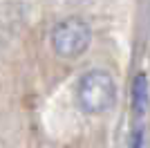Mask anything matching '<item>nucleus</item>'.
Wrapping results in <instances>:
<instances>
[{
  "label": "nucleus",
  "instance_id": "nucleus-1",
  "mask_svg": "<svg viewBox=\"0 0 150 148\" xmlns=\"http://www.w3.org/2000/svg\"><path fill=\"white\" fill-rule=\"evenodd\" d=\"M117 101V85L105 70H90L79 79L76 103L85 115H103Z\"/></svg>",
  "mask_w": 150,
  "mask_h": 148
},
{
  "label": "nucleus",
  "instance_id": "nucleus-2",
  "mask_svg": "<svg viewBox=\"0 0 150 148\" xmlns=\"http://www.w3.org/2000/svg\"><path fill=\"white\" fill-rule=\"evenodd\" d=\"M50 43L56 56L72 61L88 52L92 43V29L83 18H65L54 25L50 34Z\"/></svg>",
  "mask_w": 150,
  "mask_h": 148
},
{
  "label": "nucleus",
  "instance_id": "nucleus-3",
  "mask_svg": "<svg viewBox=\"0 0 150 148\" xmlns=\"http://www.w3.org/2000/svg\"><path fill=\"white\" fill-rule=\"evenodd\" d=\"M150 105V83L146 74H137L132 81V110L139 119L148 112Z\"/></svg>",
  "mask_w": 150,
  "mask_h": 148
}]
</instances>
